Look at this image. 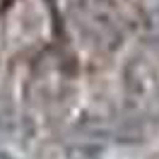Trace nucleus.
I'll return each mask as SVG.
<instances>
[{
    "label": "nucleus",
    "instance_id": "f257e3e1",
    "mask_svg": "<svg viewBox=\"0 0 159 159\" xmlns=\"http://www.w3.org/2000/svg\"><path fill=\"white\" fill-rule=\"evenodd\" d=\"M123 92L138 118H159V70L145 56L128 60L123 70Z\"/></svg>",
    "mask_w": 159,
    "mask_h": 159
},
{
    "label": "nucleus",
    "instance_id": "f03ea898",
    "mask_svg": "<svg viewBox=\"0 0 159 159\" xmlns=\"http://www.w3.org/2000/svg\"><path fill=\"white\" fill-rule=\"evenodd\" d=\"M87 29L99 43H104V41L116 43V39L123 31L118 27L116 12L111 7V0H89V5H87Z\"/></svg>",
    "mask_w": 159,
    "mask_h": 159
},
{
    "label": "nucleus",
    "instance_id": "7ed1b4c3",
    "mask_svg": "<svg viewBox=\"0 0 159 159\" xmlns=\"http://www.w3.org/2000/svg\"><path fill=\"white\" fill-rule=\"evenodd\" d=\"M147 24L159 39V0H147Z\"/></svg>",
    "mask_w": 159,
    "mask_h": 159
}]
</instances>
